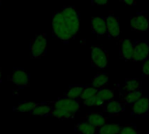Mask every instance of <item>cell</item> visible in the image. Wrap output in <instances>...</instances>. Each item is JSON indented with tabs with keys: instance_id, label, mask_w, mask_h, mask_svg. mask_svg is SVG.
<instances>
[{
	"instance_id": "1",
	"label": "cell",
	"mask_w": 149,
	"mask_h": 134,
	"mask_svg": "<svg viewBox=\"0 0 149 134\" xmlns=\"http://www.w3.org/2000/svg\"><path fill=\"white\" fill-rule=\"evenodd\" d=\"M52 33L55 39H57L64 43H68L71 40L74 39V37L71 33V32L63 18V15H62L61 10L56 12L53 16Z\"/></svg>"
},
{
	"instance_id": "29",
	"label": "cell",
	"mask_w": 149,
	"mask_h": 134,
	"mask_svg": "<svg viewBox=\"0 0 149 134\" xmlns=\"http://www.w3.org/2000/svg\"><path fill=\"white\" fill-rule=\"evenodd\" d=\"M121 2H123L125 5L127 6H135L136 0H121Z\"/></svg>"
},
{
	"instance_id": "9",
	"label": "cell",
	"mask_w": 149,
	"mask_h": 134,
	"mask_svg": "<svg viewBox=\"0 0 149 134\" xmlns=\"http://www.w3.org/2000/svg\"><path fill=\"white\" fill-rule=\"evenodd\" d=\"M11 81L19 88H24L28 85L30 76L26 70L22 69H15L11 76Z\"/></svg>"
},
{
	"instance_id": "8",
	"label": "cell",
	"mask_w": 149,
	"mask_h": 134,
	"mask_svg": "<svg viewBox=\"0 0 149 134\" xmlns=\"http://www.w3.org/2000/svg\"><path fill=\"white\" fill-rule=\"evenodd\" d=\"M132 115L135 117H148L149 115V97H142L132 106Z\"/></svg>"
},
{
	"instance_id": "10",
	"label": "cell",
	"mask_w": 149,
	"mask_h": 134,
	"mask_svg": "<svg viewBox=\"0 0 149 134\" xmlns=\"http://www.w3.org/2000/svg\"><path fill=\"white\" fill-rule=\"evenodd\" d=\"M133 51H134V41L131 40L130 39H125L121 40L120 47H119V54L123 60H125V61L132 60Z\"/></svg>"
},
{
	"instance_id": "32",
	"label": "cell",
	"mask_w": 149,
	"mask_h": 134,
	"mask_svg": "<svg viewBox=\"0 0 149 134\" xmlns=\"http://www.w3.org/2000/svg\"><path fill=\"white\" fill-rule=\"evenodd\" d=\"M147 134H149V131H148V132H147Z\"/></svg>"
},
{
	"instance_id": "4",
	"label": "cell",
	"mask_w": 149,
	"mask_h": 134,
	"mask_svg": "<svg viewBox=\"0 0 149 134\" xmlns=\"http://www.w3.org/2000/svg\"><path fill=\"white\" fill-rule=\"evenodd\" d=\"M47 51V36L45 33L37 35L31 42L30 52L33 58L43 56Z\"/></svg>"
},
{
	"instance_id": "12",
	"label": "cell",
	"mask_w": 149,
	"mask_h": 134,
	"mask_svg": "<svg viewBox=\"0 0 149 134\" xmlns=\"http://www.w3.org/2000/svg\"><path fill=\"white\" fill-rule=\"evenodd\" d=\"M104 110L109 115H118L125 110V105L115 100H110L104 104Z\"/></svg>"
},
{
	"instance_id": "24",
	"label": "cell",
	"mask_w": 149,
	"mask_h": 134,
	"mask_svg": "<svg viewBox=\"0 0 149 134\" xmlns=\"http://www.w3.org/2000/svg\"><path fill=\"white\" fill-rule=\"evenodd\" d=\"M105 103L101 99V97L96 94L95 96H93L92 97L86 99L84 101V106H88V107H92V106H104Z\"/></svg>"
},
{
	"instance_id": "5",
	"label": "cell",
	"mask_w": 149,
	"mask_h": 134,
	"mask_svg": "<svg viewBox=\"0 0 149 134\" xmlns=\"http://www.w3.org/2000/svg\"><path fill=\"white\" fill-rule=\"evenodd\" d=\"M149 59V43L146 40H134V51L132 60L144 62Z\"/></svg>"
},
{
	"instance_id": "27",
	"label": "cell",
	"mask_w": 149,
	"mask_h": 134,
	"mask_svg": "<svg viewBox=\"0 0 149 134\" xmlns=\"http://www.w3.org/2000/svg\"><path fill=\"white\" fill-rule=\"evenodd\" d=\"M142 76L144 77H149V59L145 60L142 64Z\"/></svg>"
},
{
	"instance_id": "11",
	"label": "cell",
	"mask_w": 149,
	"mask_h": 134,
	"mask_svg": "<svg viewBox=\"0 0 149 134\" xmlns=\"http://www.w3.org/2000/svg\"><path fill=\"white\" fill-rule=\"evenodd\" d=\"M92 32L97 36L102 37L106 34V20L104 17H94L91 19Z\"/></svg>"
},
{
	"instance_id": "13",
	"label": "cell",
	"mask_w": 149,
	"mask_h": 134,
	"mask_svg": "<svg viewBox=\"0 0 149 134\" xmlns=\"http://www.w3.org/2000/svg\"><path fill=\"white\" fill-rule=\"evenodd\" d=\"M85 120L96 128H99L106 124V117L99 112H90L86 115Z\"/></svg>"
},
{
	"instance_id": "18",
	"label": "cell",
	"mask_w": 149,
	"mask_h": 134,
	"mask_svg": "<svg viewBox=\"0 0 149 134\" xmlns=\"http://www.w3.org/2000/svg\"><path fill=\"white\" fill-rule=\"evenodd\" d=\"M53 107L47 103H38L37 106L32 110L31 115L33 117H46L52 115Z\"/></svg>"
},
{
	"instance_id": "30",
	"label": "cell",
	"mask_w": 149,
	"mask_h": 134,
	"mask_svg": "<svg viewBox=\"0 0 149 134\" xmlns=\"http://www.w3.org/2000/svg\"><path fill=\"white\" fill-rule=\"evenodd\" d=\"M1 77H2V73H1V70H0V80H1Z\"/></svg>"
},
{
	"instance_id": "2",
	"label": "cell",
	"mask_w": 149,
	"mask_h": 134,
	"mask_svg": "<svg viewBox=\"0 0 149 134\" xmlns=\"http://www.w3.org/2000/svg\"><path fill=\"white\" fill-rule=\"evenodd\" d=\"M91 65L98 69H104L107 68L109 55L105 49L99 46H93L91 48Z\"/></svg>"
},
{
	"instance_id": "28",
	"label": "cell",
	"mask_w": 149,
	"mask_h": 134,
	"mask_svg": "<svg viewBox=\"0 0 149 134\" xmlns=\"http://www.w3.org/2000/svg\"><path fill=\"white\" fill-rule=\"evenodd\" d=\"M93 6H106L109 3V0H91Z\"/></svg>"
},
{
	"instance_id": "7",
	"label": "cell",
	"mask_w": 149,
	"mask_h": 134,
	"mask_svg": "<svg viewBox=\"0 0 149 134\" xmlns=\"http://www.w3.org/2000/svg\"><path fill=\"white\" fill-rule=\"evenodd\" d=\"M53 107L67 110L69 112L73 113L74 115H76L80 109V102H79V100L71 99V98L62 97L54 103Z\"/></svg>"
},
{
	"instance_id": "31",
	"label": "cell",
	"mask_w": 149,
	"mask_h": 134,
	"mask_svg": "<svg viewBox=\"0 0 149 134\" xmlns=\"http://www.w3.org/2000/svg\"><path fill=\"white\" fill-rule=\"evenodd\" d=\"M1 1H2V0H0V4H1Z\"/></svg>"
},
{
	"instance_id": "17",
	"label": "cell",
	"mask_w": 149,
	"mask_h": 134,
	"mask_svg": "<svg viewBox=\"0 0 149 134\" xmlns=\"http://www.w3.org/2000/svg\"><path fill=\"white\" fill-rule=\"evenodd\" d=\"M84 85L81 84H74L72 85L68 88V90L66 91L65 95L63 97H68V98H71V99H76V100H80L81 99V96L83 94V91L84 90Z\"/></svg>"
},
{
	"instance_id": "22",
	"label": "cell",
	"mask_w": 149,
	"mask_h": 134,
	"mask_svg": "<svg viewBox=\"0 0 149 134\" xmlns=\"http://www.w3.org/2000/svg\"><path fill=\"white\" fill-rule=\"evenodd\" d=\"M38 103H34V102H23L21 103H19V105H17L14 110L16 111L19 112H32V110L37 106Z\"/></svg>"
},
{
	"instance_id": "6",
	"label": "cell",
	"mask_w": 149,
	"mask_h": 134,
	"mask_svg": "<svg viewBox=\"0 0 149 134\" xmlns=\"http://www.w3.org/2000/svg\"><path fill=\"white\" fill-rule=\"evenodd\" d=\"M106 20V34L111 39H118L121 34L120 22L118 19L112 13H109L105 17Z\"/></svg>"
},
{
	"instance_id": "21",
	"label": "cell",
	"mask_w": 149,
	"mask_h": 134,
	"mask_svg": "<svg viewBox=\"0 0 149 134\" xmlns=\"http://www.w3.org/2000/svg\"><path fill=\"white\" fill-rule=\"evenodd\" d=\"M52 116H54V117H56L58 119H61V120H68L74 117V115L73 113L69 112L67 110L61 109V108H54V107H53Z\"/></svg>"
},
{
	"instance_id": "26",
	"label": "cell",
	"mask_w": 149,
	"mask_h": 134,
	"mask_svg": "<svg viewBox=\"0 0 149 134\" xmlns=\"http://www.w3.org/2000/svg\"><path fill=\"white\" fill-rule=\"evenodd\" d=\"M118 134H141V132L137 129L136 124H130L123 126Z\"/></svg>"
},
{
	"instance_id": "16",
	"label": "cell",
	"mask_w": 149,
	"mask_h": 134,
	"mask_svg": "<svg viewBox=\"0 0 149 134\" xmlns=\"http://www.w3.org/2000/svg\"><path fill=\"white\" fill-rule=\"evenodd\" d=\"M97 129L86 120L79 122L74 126V131L78 134H96Z\"/></svg>"
},
{
	"instance_id": "23",
	"label": "cell",
	"mask_w": 149,
	"mask_h": 134,
	"mask_svg": "<svg viewBox=\"0 0 149 134\" xmlns=\"http://www.w3.org/2000/svg\"><path fill=\"white\" fill-rule=\"evenodd\" d=\"M97 94L101 97V99L104 103H106L110 100H112L114 98V91L112 90H110V89H107L104 87L98 89V91Z\"/></svg>"
},
{
	"instance_id": "15",
	"label": "cell",
	"mask_w": 149,
	"mask_h": 134,
	"mask_svg": "<svg viewBox=\"0 0 149 134\" xmlns=\"http://www.w3.org/2000/svg\"><path fill=\"white\" fill-rule=\"evenodd\" d=\"M142 97V90H135V91H129L122 93V102L125 105H132L135 102Z\"/></svg>"
},
{
	"instance_id": "20",
	"label": "cell",
	"mask_w": 149,
	"mask_h": 134,
	"mask_svg": "<svg viewBox=\"0 0 149 134\" xmlns=\"http://www.w3.org/2000/svg\"><path fill=\"white\" fill-rule=\"evenodd\" d=\"M109 82V76L105 73H99L96 75L91 81V85L97 89L104 88L108 84Z\"/></svg>"
},
{
	"instance_id": "25",
	"label": "cell",
	"mask_w": 149,
	"mask_h": 134,
	"mask_svg": "<svg viewBox=\"0 0 149 134\" xmlns=\"http://www.w3.org/2000/svg\"><path fill=\"white\" fill-rule=\"evenodd\" d=\"M98 91V89L93 87L92 85H89V86H85L84 87V90L83 91V94L81 96V99L80 100H86V99H89L91 97H92L93 96H95Z\"/></svg>"
},
{
	"instance_id": "33",
	"label": "cell",
	"mask_w": 149,
	"mask_h": 134,
	"mask_svg": "<svg viewBox=\"0 0 149 134\" xmlns=\"http://www.w3.org/2000/svg\"><path fill=\"white\" fill-rule=\"evenodd\" d=\"M148 116H149V115H148Z\"/></svg>"
},
{
	"instance_id": "3",
	"label": "cell",
	"mask_w": 149,
	"mask_h": 134,
	"mask_svg": "<svg viewBox=\"0 0 149 134\" xmlns=\"http://www.w3.org/2000/svg\"><path fill=\"white\" fill-rule=\"evenodd\" d=\"M131 29L139 32V33H146L149 30V17L147 12H137L133 17L131 18L130 20Z\"/></svg>"
},
{
	"instance_id": "14",
	"label": "cell",
	"mask_w": 149,
	"mask_h": 134,
	"mask_svg": "<svg viewBox=\"0 0 149 134\" xmlns=\"http://www.w3.org/2000/svg\"><path fill=\"white\" fill-rule=\"evenodd\" d=\"M142 82L138 78H128L125 79L124 83L121 86L122 93L129 92V91H135L141 89Z\"/></svg>"
},
{
	"instance_id": "19",
	"label": "cell",
	"mask_w": 149,
	"mask_h": 134,
	"mask_svg": "<svg viewBox=\"0 0 149 134\" xmlns=\"http://www.w3.org/2000/svg\"><path fill=\"white\" fill-rule=\"evenodd\" d=\"M120 124H104L101 127L97 128L96 134H118L121 130Z\"/></svg>"
}]
</instances>
